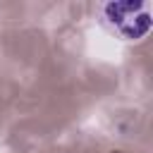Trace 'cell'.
I'll return each instance as SVG.
<instances>
[{"instance_id":"obj_1","label":"cell","mask_w":153,"mask_h":153,"mask_svg":"<svg viewBox=\"0 0 153 153\" xmlns=\"http://www.w3.org/2000/svg\"><path fill=\"white\" fill-rule=\"evenodd\" d=\"M100 17L103 26L124 41H139L151 29L148 2H105L100 5Z\"/></svg>"}]
</instances>
